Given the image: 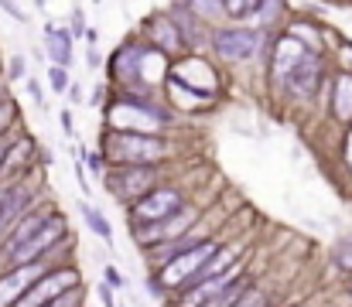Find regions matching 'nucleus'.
Returning a JSON list of instances; mask_svg holds the SVG:
<instances>
[{
    "label": "nucleus",
    "instance_id": "f257e3e1",
    "mask_svg": "<svg viewBox=\"0 0 352 307\" xmlns=\"http://www.w3.org/2000/svg\"><path fill=\"white\" fill-rule=\"evenodd\" d=\"M219 253V242L216 239H202L195 246H188L185 253L171 256L164 266H157V280L164 291H182V287H192L202 273V266Z\"/></svg>",
    "mask_w": 352,
    "mask_h": 307
},
{
    "label": "nucleus",
    "instance_id": "f03ea898",
    "mask_svg": "<svg viewBox=\"0 0 352 307\" xmlns=\"http://www.w3.org/2000/svg\"><path fill=\"white\" fill-rule=\"evenodd\" d=\"M107 154L120 164H157L161 157H168V144L154 133L120 130L107 137Z\"/></svg>",
    "mask_w": 352,
    "mask_h": 307
},
{
    "label": "nucleus",
    "instance_id": "7ed1b4c3",
    "mask_svg": "<svg viewBox=\"0 0 352 307\" xmlns=\"http://www.w3.org/2000/svg\"><path fill=\"white\" fill-rule=\"evenodd\" d=\"M103 181H107L110 195H117L120 202H137V198H144L147 192L157 188L154 185L157 181V168L154 164H123L113 174H103Z\"/></svg>",
    "mask_w": 352,
    "mask_h": 307
},
{
    "label": "nucleus",
    "instance_id": "20e7f679",
    "mask_svg": "<svg viewBox=\"0 0 352 307\" xmlns=\"http://www.w3.org/2000/svg\"><path fill=\"white\" fill-rule=\"evenodd\" d=\"M260 41H263V31H256V27H216L212 38H209L212 52L223 62H250V58H256Z\"/></svg>",
    "mask_w": 352,
    "mask_h": 307
},
{
    "label": "nucleus",
    "instance_id": "39448f33",
    "mask_svg": "<svg viewBox=\"0 0 352 307\" xmlns=\"http://www.w3.org/2000/svg\"><path fill=\"white\" fill-rule=\"evenodd\" d=\"M182 208H185V198L178 188H154L130 205V218H133V225H154V222L178 215Z\"/></svg>",
    "mask_w": 352,
    "mask_h": 307
},
{
    "label": "nucleus",
    "instance_id": "423d86ee",
    "mask_svg": "<svg viewBox=\"0 0 352 307\" xmlns=\"http://www.w3.org/2000/svg\"><path fill=\"white\" fill-rule=\"evenodd\" d=\"M65 229H69V222H65V215L62 212H48V218L38 225V232L10 256V263L7 266H24V263H38L62 236H65Z\"/></svg>",
    "mask_w": 352,
    "mask_h": 307
},
{
    "label": "nucleus",
    "instance_id": "0eeeda50",
    "mask_svg": "<svg viewBox=\"0 0 352 307\" xmlns=\"http://www.w3.org/2000/svg\"><path fill=\"white\" fill-rule=\"evenodd\" d=\"M79 287V273L72 270V266H62V270H48L21 301L14 307H48L52 301H58L62 294H69V291H76Z\"/></svg>",
    "mask_w": 352,
    "mask_h": 307
},
{
    "label": "nucleus",
    "instance_id": "6e6552de",
    "mask_svg": "<svg viewBox=\"0 0 352 307\" xmlns=\"http://www.w3.org/2000/svg\"><path fill=\"white\" fill-rule=\"evenodd\" d=\"M277 82L291 93V96H311L322 82V58L318 52H308L305 58H298L284 76H277Z\"/></svg>",
    "mask_w": 352,
    "mask_h": 307
},
{
    "label": "nucleus",
    "instance_id": "1a4fd4ad",
    "mask_svg": "<svg viewBox=\"0 0 352 307\" xmlns=\"http://www.w3.org/2000/svg\"><path fill=\"white\" fill-rule=\"evenodd\" d=\"M195 208H182L178 215L164 218V222H154V225H140L133 229V239L144 242V246H164V242H175L188 232V222H195Z\"/></svg>",
    "mask_w": 352,
    "mask_h": 307
},
{
    "label": "nucleus",
    "instance_id": "9d476101",
    "mask_svg": "<svg viewBox=\"0 0 352 307\" xmlns=\"http://www.w3.org/2000/svg\"><path fill=\"white\" fill-rule=\"evenodd\" d=\"M45 273H48V270L41 266V260H38V263H24V266H10V270L0 277V307H14Z\"/></svg>",
    "mask_w": 352,
    "mask_h": 307
},
{
    "label": "nucleus",
    "instance_id": "9b49d317",
    "mask_svg": "<svg viewBox=\"0 0 352 307\" xmlns=\"http://www.w3.org/2000/svg\"><path fill=\"white\" fill-rule=\"evenodd\" d=\"M236 280H243V263H236L233 270H226V273H219V277H209V280H199V284L185 287V294H182L178 307H202L206 301L226 294Z\"/></svg>",
    "mask_w": 352,
    "mask_h": 307
},
{
    "label": "nucleus",
    "instance_id": "f8f14e48",
    "mask_svg": "<svg viewBox=\"0 0 352 307\" xmlns=\"http://www.w3.org/2000/svg\"><path fill=\"white\" fill-rule=\"evenodd\" d=\"M48 212H52V208L24 212V215L10 225V232H7V236H3V242H0V260H3V266H7V263H10V256H14V253H17V249H21V246H24V242H28L34 232H38V225L48 218Z\"/></svg>",
    "mask_w": 352,
    "mask_h": 307
},
{
    "label": "nucleus",
    "instance_id": "ddd939ff",
    "mask_svg": "<svg viewBox=\"0 0 352 307\" xmlns=\"http://www.w3.org/2000/svg\"><path fill=\"white\" fill-rule=\"evenodd\" d=\"M147 34H151V41H154L161 52H168V55H175V52L185 45V38H182L178 24H175L168 14H157V17H151V21H147Z\"/></svg>",
    "mask_w": 352,
    "mask_h": 307
},
{
    "label": "nucleus",
    "instance_id": "4468645a",
    "mask_svg": "<svg viewBox=\"0 0 352 307\" xmlns=\"http://www.w3.org/2000/svg\"><path fill=\"white\" fill-rule=\"evenodd\" d=\"M110 72L117 76L120 86H137V79H140V86H144V76H140V48H137V45H123L117 55H113Z\"/></svg>",
    "mask_w": 352,
    "mask_h": 307
},
{
    "label": "nucleus",
    "instance_id": "2eb2a0df",
    "mask_svg": "<svg viewBox=\"0 0 352 307\" xmlns=\"http://www.w3.org/2000/svg\"><path fill=\"white\" fill-rule=\"evenodd\" d=\"M72 38L76 34H69L65 27H45V52H48V58H52V65H62V69H69L72 65Z\"/></svg>",
    "mask_w": 352,
    "mask_h": 307
},
{
    "label": "nucleus",
    "instance_id": "dca6fc26",
    "mask_svg": "<svg viewBox=\"0 0 352 307\" xmlns=\"http://www.w3.org/2000/svg\"><path fill=\"white\" fill-rule=\"evenodd\" d=\"M332 113H336V120L352 123V76L349 72H342L336 79V86H332Z\"/></svg>",
    "mask_w": 352,
    "mask_h": 307
},
{
    "label": "nucleus",
    "instance_id": "f3484780",
    "mask_svg": "<svg viewBox=\"0 0 352 307\" xmlns=\"http://www.w3.org/2000/svg\"><path fill=\"white\" fill-rule=\"evenodd\" d=\"M79 212H82V218H86V225L100 236V239H107V242H113V229H110V222H107V215L100 212V208H93L89 202L79 205Z\"/></svg>",
    "mask_w": 352,
    "mask_h": 307
},
{
    "label": "nucleus",
    "instance_id": "a211bd4d",
    "mask_svg": "<svg viewBox=\"0 0 352 307\" xmlns=\"http://www.w3.org/2000/svg\"><path fill=\"white\" fill-rule=\"evenodd\" d=\"M280 14H284V0H260V7H256V14H253L256 31H267Z\"/></svg>",
    "mask_w": 352,
    "mask_h": 307
},
{
    "label": "nucleus",
    "instance_id": "6ab92c4d",
    "mask_svg": "<svg viewBox=\"0 0 352 307\" xmlns=\"http://www.w3.org/2000/svg\"><path fill=\"white\" fill-rule=\"evenodd\" d=\"M185 7H188L199 21H219V17L226 14V10H223V0H188Z\"/></svg>",
    "mask_w": 352,
    "mask_h": 307
},
{
    "label": "nucleus",
    "instance_id": "aec40b11",
    "mask_svg": "<svg viewBox=\"0 0 352 307\" xmlns=\"http://www.w3.org/2000/svg\"><path fill=\"white\" fill-rule=\"evenodd\" d=\"M256 7H260V0H223V10L230 21H250L256 14Z\"/></svg>",
    "mask_w": 352,
    "mask_h": 307
},
{
    "label": "nucleus",
    "instance_id": "412c9836",
    "mask_svg": "<svg viewBox=\"0 0 352 307\" xmlns=\"http://www.w3.org/2000/svg\"><path fill=\"white\" fill-rule=\"evenodd\" d=\"M246 291H250V280L243 277V280H236V284H233V287H230V291H226V294H219V297H212V301H206V304H202V307H233L236 301H239V297L246 294Z\"/></svg>",
    "mask_w": 352,
    "mask_h": 307
},
{
    "label": "nucleus",
    "instance_id": "4be33fe9",
    "mask_svg": "<svg viewBox=\"0 0 352 307\" xmlns=\"http://www.w3.org/2000/svg\"><path fill=\"white\" fill-rule=\"evenodd\" d=\"M48 86H52V93H69V72L62 69V65H52L48 69Z\"/></svg>",
    "mask_w": 352,
    "mask_h": 307
},
{
    "label": "nucleus",
    "instance_id": "5701e85b",
    "mask_svg": "<svg viewBox=\"0 0 352 307\" xmlns=\"http://www.w3.org/2000/svg\"><path fill=\"white\" fill-rule=\"evenodd\" d=\"M332 256H336V266H339V270H346V273H352V239H346V242H339Z\"/></svg>",
    "mask_w": 352,
    "mask_h": 307
},
{
    "label": "nucleus",
    "instance_id": "b1692460",
    "mask_svg": "<svg viewBox=\"0 0 352 307\" xmlns=\"http://www.w3.org/2000/svg\"><path fill=\"white\" fill-rule=\"evenodd\" d=\"M233 307H267V297H263L260 291H253V287H250V291H246Z\"/></svg>",
    "mask_w": 352,
    "mask_h": 307
},
{
    "label": "nucleus",
    "instance_id": "393cba45",
    "mask_svg": "<svg viewBox=\"0 0 352 307\" xmlns=\"http://www.w3.org/2000/svg\"><path fill=\"white\" fill-rule=\"evenodd\" d=\"M0 10H3V14H10L14 21H21V24L28 21V14H24V10L17 7V0H0Z\"/></svg>",
    "mask_w": 352,
    "mask_h": 307
},
{
    "label": "nucleus",
    "instance_id": "a878e982",
    "mask_svg": "<svg viewBox=\"0 0 352 307\" xmlns=\"http://www.w3.org/2000/svg\"><path fill=\"white\" fill-rule=\"evenodd\" d=\"M10 123H14V106L3 100V102H0V140H3V130H7Z\"/></svg>",
    "mask_w": 352,
    "mask_h": 307
},
{
    "label": "nucleus",
    "instance_id": "bb28decb",
    "mask_svg": "<svg viewBox=\"0 0 352 307\" xmlns=\"http://www.w3.org/2000/svg\"><path fill=\"white\" fill-rule=\"evenodd\" d=\"M103 277H107V284H110V287H123V284H126V280H123V273H120L117 266H107V270H103Z\"/></svg>",
    "mask_w": 352,
    "mask_h": 307
},
{
    "label": "nucleus",
    "instance_id": "cd10ccee",
    "mask_svg": "<svg viewBox=\"0 0 352 307\" xmlns=\"http://www.w3.org/2000/svg\"><path fill=\"white\" fill-rule=\"evenodd\" d=\"M24 89H28V96L34 100V106H45V96H41V86H38L34 79H28V82H24Z\"/></svg>",
    "mask_w": 352,
    "mask_h": 307
},
{
    "label": "nucleus",
    "instance_id": "c85d7f7f",
    "mask_svg": "<svg viewBox=\"0 0 352 307\" xmlns=\"http://www.w3.org/2000/svg\"><path fill=\"white\" fill-rule=\"evenodd\" d=\"M82 161L89 164V171H93V174H107V171H103V161H100V154H89V150H86V154H82Z\"/></svg>",
    "mask_w": 352,
    "mask_h": 307
},
{
    "label": "nucleus",
    "instance_id": "c756f323",
    "mask_svg": "<svg viewBox=\"0 0 352 307\" xmlns=\"http://www.w3.org/2000/svg\"><path fill=\"white\" fill-rule=\"evenodd\" d=\"M76 181H79V188L86 192V198L93 195V188H89V181H86V171H82V164H76Z\"/></svg>",
    "mask_w": 352,
    "mask_h": 307
},
{
    "label": "nucleus",
    "instance_id": "7c9ffc66",
    "mask_svg": "<svg viewBox=\"0 0 352 307\" xmlns=\"http://www.w3.org/2000/svg\"><path fill=\"white\" fill-rule=\"evenodd\" d=\"M10 76H24V58H10Z\"/></svg>",
    "mask_w": 352,
    "mask_h": 307
},
{
    "label": "nucleus",
    "instance_id": "2f4dec72",
    "mask_svg": "<svg viewBox=\"0 0 352 307\" xmlns=\"http://www.w3.org/2000/svg\"><path fill=\"white\" fill-rule=\"evenodd\" d=\"M100 297H103V304L107 307H117L113 304V294H110V284H103V287H100Z\"/></svg>",
    "mask_w": 352,
    "mask_h": 307
},
{
    "label": "nucleus",
    "instance_id": "473e14b6",
    "mask_svg": "<svg viewBox=\"0 0 352 307\" xmlns=\"http://www.w3.org/2000/svg\"><path fill=\"white\" fill-rule=\"evenodd\" d=\"M69 100L82 102V86H76V82H72V86H69Z\"/></svg>",
    "mask_w": 352,
    "mask_h": 307
},
{
    "label": "nucleus",
    "instance_id": "72a5a7b5",
    "mask_svg": "<svg viewBox=\"0 0 352 307\" xmlns=\"http://www.w3.org/2000/svg\"><path fill=\"white\" fill-rule=\"evenodd\" d=\"M7 195H10V185H0V208L7 205Z\"/></svg>",
    "mask_w": 352,
    "mask_h": 307
},
{
    "label": "nucleus",
    "instance_id": "f704fd0d",
    "mask_svg": "<svg viewBox=\"0 0 352 307\" xmlns=\"http://www.w3.org/2000/svg\"><path fill=\"white\" fill-rule=\"evenodd\" d=\"M62 126H65V130L72 133V113H62Z\"/></svg>",
    "mask_w": 352,
    "mask_h": 307
},
{
    "label": "nucleus",
    "instance_id": "c9c22d12",
    "mask_svg": "<svg viewBox=\"0 0 352 307\" xmlns=\"http://www.w3.org/2000/svg\"><path fill=\"white\" fill-rule=\"evenodd\" d=\"M349 294H352V280H349Z\"/></svg>",
    "mask_w": 352,
    "mask_h": 307
}]
</instances>
